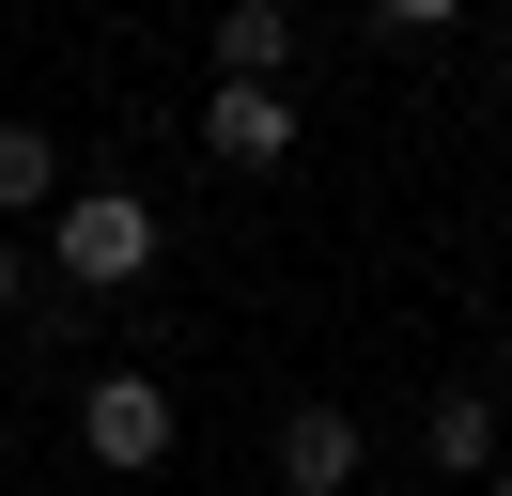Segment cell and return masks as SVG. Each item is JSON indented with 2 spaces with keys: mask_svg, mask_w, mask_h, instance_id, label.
Here are the masks:
<instances>
[{
  "mask_svg": "<svg viewBox=\"0 0 512 496\" xmlns=\"http://www.w3.org/2000/svg\"><path fill=\"white\" fill-rule=\"evenodd\" d=\"M481 496H512V465H497V481H481Z\"/></svg>",
  "mask_w": 512,
  "mask_h": 496,
  "instance_id": "obj_10",
  "label": "cell"
},
{
  "mask_svg": "<svg viewBox=\"0 0 512 496\" xmlns=\"http://www.w3.org/2000/svg\"><path fill=\"white\" fill-rule=\"evenodd\" d=\"M171 434H187V419H171V388H156V372H94V388H78V450H94L109 481L171 465Z\"/></svg>",
  "mask_w": 512,
  "mask_h": 496,
  "instance_id": "obj_2",
  "label": "cell"
},
{
  "mask_svg": "<svg viewBox=\"0 0 512 496\" xmlns=\"http://www.w3.org/2000/svg\"><path fill=\"white\" fill-rule=\"evenodd\" d=\"M419 450H435L450 481H497V465H512V450H497V388H435V419H419Z\"/></svg>",
  "mask_w": 512,
  "mask_h": 496,
  "instance_id": "obj_5",
  "label": "cell"
},
{
  "mask_svg": "<svg viewBox=\"0 0 512 496\" xmlns=\"http://www.w3.org/2000/svg\"><path fill=\"white\" fill-rule=\"evenodd\" d=\"M0 465H16V434H0Z\"/></svg>",
  "mask_w": 512,
  "mask_h": 496,
  "instance_id": "obj_11",
  "label": "cell"
},
{
  "mask_svg": "<svg viewBox=\"0 0 512 496\" xmlns=\"http://www.w3.org/2000/svg\"><path fill=\"white\" fill-rule=\"evenodd\" d=\"M280 62H295V16H280V0H233V16H218V78L280 93Z\"/></svg>",
  "mask_w": 512,
  "mask_h": 496,
  "instance_id": "obj_7",
  "label": "cell"
},
{
  "mask_svg": "<svg viewBox=\"0 0 512 496\" xmlns=\"http://www.w3.org/2000/svg\"><path fill=\"white\" fill-rule=\"evenodd\" d=\"M47 264H63L78 295H125V279H156V202H140V186H63V217H47Z\"/></svg>",
  "mask_w": 512,
  "mask_h": 496,
  "instance_id": "obj_1",
  "label": "cell"
},
{
  "mask_svg": "<svg viewBox=\"0 0 512 496\" xmlns=\"http://www.w3.org/2000/svg\"><path fill=\"white\" fill-rule=\"evenodd\" d=\"M373 47H450V0H373Z\"/></svg>",
  "mask_w": 512,
  "mask_h": 496,
  "instance_id": "obj_8",
  "label": "cell"
},
{
  "mask_svg": "<svg viewBox=\"0 0 512 496\" xmlns=\"http://www.w3.org/2000/svg\"><path fill=\"white\" fill-rule=\"evenodd\" d=\"M0 217H63V140L47 124H0Z\"/></svg>",
  "mask_w": 512,
  "mask_h": 496,
  "instance_id": "obj_6",
  "label": "cell"
},
{
  "mask_svg": "<svg viewBox=\"0 0 512 496\" xmlns=\"http://www.w3.org/2000/svg\"><path fill=\"white\" fill-rule=\"evenodd\" d=\"M357 481V419H342V403H295V419H280V496H342Z\"/></svg>",
  "mask_w": 512,
  "mask_h": 496,
  "instance_id": "obj_4",
  "label": "cell"
},
{
  "mask_svg": "<svg viewBox=\"0 0 512 496\" xmlns=\"http://www.w3.org/2000/svg\"><path fill=\"white\" fill-rule=\"evenodd\" d=\"M202 155H218V171H280V155H295V93L218 78V93H202Z\"/></svg>",
  "mask_w": 512,
  "mask_h": 496,
  "instance_id": "obj_3",
  "label": "cell"
},
{
  "mask_svg": "<svg viewBox=\"0 0 512 496\" xmlns=\"http://www.w3.org/2000/svg\"><path fill=\"white\" fill-rule=\"evenodd\" d=\"M16 310H32V248L0 233V326H16Z\"/></svg>",
  "mask_w": 512,
  "mask_h": 496,
  "instance_id": "obj_9",
  "label": "cell"
}]
</instances>
